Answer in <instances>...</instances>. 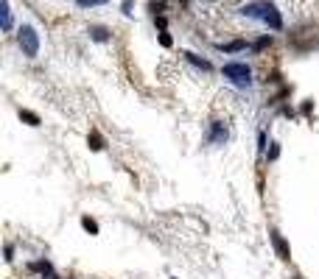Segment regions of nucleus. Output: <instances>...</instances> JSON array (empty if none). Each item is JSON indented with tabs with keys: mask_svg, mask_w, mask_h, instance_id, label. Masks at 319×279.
<instances>
[{
	"mask_svg": "<svg viewBox=\"0 0 319 279\" xmlns=\"http://www.w3.org/2000/svg\"><path fill=\"white\" fill-rule=\"evenodd\" d=\"M241 14L263 22V25H269L272 31H283V17H280L277 6L269 3V0H252V3H247V6L241 8Z\"/></svg>",
	"mask_w": 319,
	"mask_h": 279,
	"instance_id": "nucleus-1",
	"label": "nucleus"
},
{
	"mask_svg": "<svg viewBox=\"0 0 319 279\" xmlns=\"http://www.w3.org/2000/svg\"><path fill=\"white\" fill-rule=\"evenodd\" d=\"M221 73H224V78H227L233 87H241V90L252 87V67L244 62H227L221 67Z\"/></svg>",
	"mask_w": 319,
	"mask_h": 279,
	"instance_id": "nucleus-2",
	"label": "nucleus"
},
{
	"mask_svg": "<svg viewBox=\"0 0 319 279\" xmlns=\"http://www.w3.org/2000/svg\"><path fill=\"white\" fill-rule=\"evenodd\" d=\"M17 42H20L22 53L28 56V59H36V56H39V34H36L31 25H20V31H17Z\"/></svg>",
	"mask_w": 319,
	"mask_h": 279,
	"instance_id": "nucleus-3",
	"label": "nucleus"
},
{
	"mask_svg": "<svg viewBox=\"0 0 319 279\" xmlns=\"http://www.w3.org/2000/svg\"><path fill=\"white\" fill-rule=\"evenodd\" d=\"M227 137H230L227 126L221 123V120H213V123H210V134H207V142H210V145H224Z\"/></svg>",
	"mask_w": 319,
	"mask_h": 279,
	"instance_id": "nucleus-4",
	"label": "nucleus"
},
{
	"mask_svg": "<svg viewBox=\"0 0 319 279\" xmlns=\"http://www.w3.org/2000/svg\"><path fill=\"white\" fill-rule=\"evenodd\" d=\"M269 237H272V243H275V249H277V254H280V260H289L291 254H289V246H286V240L277 232H269Z\"/></svg>",
	"mask_w": 319,
	"mask_h": 279,
	"instance_id": "nucleus-5",
	"label": "nucleus"
},
{
	"mask_svg": "<svg viewBox=\"0 0 319 279\" xmlns=\"http://www.w3.org/2000/svg\"><path fill=\"white\" fill-rule=\"evenodd\" d=\"M90 39H95V42H109V28H104V25H90Z\"/></svg>",
	"mask_w": 319,
	"mask_h": 279,
	"instance_id": "nucleus-6",
	"label": "nucleus"
},
{
	"mask_svg": "<svg viewBox=\"0 0 319 279\" xmlns=\"http://www.w3.org/2000/svg\"><path fill=\"white\" fill-rule=\"evenodd\" d=\"M249 45L244 39H235V42H227V45H219V50H224V53H238V50H247Z\"/></svg>",
	"mask_w": 319,
	"mask_h": 279,
	"instance_id": "nucleus-7",
	"label": "nucleus"
},
{
	"mask_svg": "<svg viewBox=\"0 0 319 279\" xmlns=\"http://www.w3.org/2000/svg\"><path fill=\"white\" fill-rule=\"evenodd\" d=\"M31 271H39L42 277H48V279H56V277H53V268H50V263H48V260H42V263H34V265H31Z\"/></svg>",
	"mask_w": 319,
	"mask_h": 279,
	"instance_id": "nucleus-8",
	"label": "nucleus"
},
{
	"mask_svg": "<svg viewBox=\"0 0 319 279\" xmlns=\"http://www.w3.org/2000/svg\"><path fill=\"white\" fill-rule=\"evenodd\" d=\"M185 59H188L191 64H196V67H202V70H210V67H213V64L207 62V59H199L196 53H185Z\"/></svg>",
	"mask_w": 319,
	"mask_h": 279,
	"instance_id": "nucleus-9",
	"label": "nucleus"
},
{
	"mask_svg": "<svg viewBox=\"0 0 319 279\" xmlns=\"http://www.w3.org/2000/svg\"><path fill=\"white\" fill-rule=\"evenodd\" d=\"M3 31H11V8H8V0H3Z\"/></svg>",
	"mask_w": 319,
	"mask_h": 279,
	"instance_id": "nucleus-10",
	"label": "nucleus"
},
{
	"mask_svg": "<svg viewBox=\"0 0 319 279\" xmlns=\"http://www.w3.org/2000/svg\"><path fill=\"white\" fill-rule=\"evenodd\" d=\"M87 142H90L92 151H101V148H104V140H101V134H95V132L90 134V140H87Z\"/></svg>",
	"mask_w": 319,
	"mask_h": 279,
	"instance_id": "nucleus-11",
	"label": "nucleus"
},
{
	"mask_svg": "<svg viewBox=\"0 0 319 279\" xmlns=\"http://www.w3.org/2000/svg\"><path fill=\"white\" fill-rule=\"evenodd\" d=\"M81 226H84L90 235H98V223L92 221V218H87V215H84V218H81Z\"/></svg>",
	"mask_w": 319,
	"mask_h": 279,
	"instance_id": "nucleus-12",
	"label": "nucleus"
},
{
	"mask_svg": "<svg viewBox=\"0 0 319 279\" xmlns=\"http://www.w3.org/2000/svg\"><path fill=\"white\" fill-rule=\"evenodd\" d=\"M20 118L28 120V126H39V118H36L34 112H28V109H20Z\"/></svg>",
	"mask_w": 319,
	"mask_h": 279,
	"instance_id": "nucleus-13",
	"label": "nucleus"
},
{
	"mask_svg": "<svg viewBox=\"0 0 319 279\" xmlns=\"http://www.w3.org/2000/svg\"><path fill=\"white\" fill-rule=\"evenodd\" d=\"M104 3H109V0H76V6H81V8H92V6H104Z\"/></svg>",
	"mask_w": 319,
	"mask_h": 279,
	"instance_id": "nucleus-14",
	"label": "nucleus"
},
{
	"mask_svg": "<svg viewBox=\"0 0 319 279\" xmlns=\"http://www.w3.org/2000/svg\"><path fill=\"white\" fill-rule=\"evenodd\" d=\"M269 45H272V36H261V39L252 45V50H263V48H269Z\"/></svg>",
	"mask_w": 319,
	"mask_h": 279,
	"instance_id": "nucleus-15",
	"label": "nucleus"
},
{
	"mask_svg": "<svg viewBox=\"0 0 319 279\" xmlns=\"http://www.w3.org/2000/svg\"><path fill=\"white\" fill-rule=\"evenodd\" d=\"M149 8H151L154 14H160V11L165 8V0H151V3H149Z\"/></svg>",
	"mask_w": 319,
	"mask_h": 279,
	"instance_id": "nucleus-16",
	"label": "nucleus"
},
{
	"mask_svg": "<svg viewBox=\"0 0 319 279\" xmlns=\"http://www.w3.org/2000/svg\"><path fill=\"white\" fill-rule=\"evenodd\" d=\"M160 45H163V48H171V45H174V39H171V36L163 31V34H160Z\"/></svg>",
	"mask_w": 319,
	"mask_h": 279,
	"instance_id": "nucleus-17",
	"label": "nucleus"
},
{
	"mask_svg": "<svg viewBox=\"0 0 319 279\" xmlns=\"http://www.w3.org/2000/svg\"><path fill=\"white\" fill-rule=\"evenodd\" d=\"M258 151L266 153V134H261V137H258Z\"/></svg>",
	"mask_w": 319,
	"mask_h": 279,
	"instance_id": "nucleus-18",
	"label": "nucleus"
},
{
	"mask_svg": "<svg viewBox=\"0 0 319 279\" xmlns=\"http://www.w3.org/2000/svg\"><path fill=\"white\" fill-rule=\"evenodd\" d=\"M123 14H132V0H123Z\"/></svg>",
	"mask_w": 319,
	"mask_h": 279,
	"instance_id": "nucleus-19",
	"label": "nucleus"
},
{
	"mask_svg": "<svg viewBox=\"0 0 319 279\" xmlns=\"http://www.w3.org/2000/svg\"><path fill=\"white\" fill-rule=\"evenodd\" d=\"M6 260H8V263L14 260V249H11V246H6Z\"/></svg>",
	"mask_w": 319,
	"mask_h": 279,
	"instance_id": "nucleus-20",
	"label": "nucleus"
}]
</instances>
